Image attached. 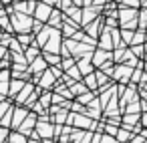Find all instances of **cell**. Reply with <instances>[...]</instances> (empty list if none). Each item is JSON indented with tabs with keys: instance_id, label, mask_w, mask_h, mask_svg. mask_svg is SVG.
I'll list each match as a JSON object with an SVG mask.
<instances>
[{
	"instance_id": "1",
	"label": "cell",
	"mask_w": 147,
	"mask_h": 143,
	"mask_svg": "<svg viewBox=\"0 0 147 143\" xmlns=\"http://www.w3.org/2000/svg\"><path fill=\"white\" fill-rule=\"evenodd\" d=\"M12 113H14V121H12V125L10 127H18V123H22L24 121V117H26V109H12Z\"/></svg>"
},
{
	"instance_id": "2",
	"label": "cell",
	"mask_w": 147,
	"mask_h": 143,
	"mask_svg": "<svg viewBox=\"0 0 147 143\" xmlns=\"http://www.w3.org/2000/svg\"><path fill=\"white\" fill-rule=\"evenodd\" d=\"M18 127H20V133H22V135H28V133H30V129L34 127V117L30 115V117H28L26 121H22Z\"/></svg>"
},
{
	"instance_id": "3",
	"label": "cell",
	"mask_w": 147,
	"mask_h": 143,
	"mask_svg": "<svg viewBox=\"0 0 147 143\" xmlns=\"http://www.w3.org/2000/svg\"><path fill=\"white\" fill-rule=\"evenodd\" d=\"M8 143H28V141H26V135H22L20 131H14L8 135Z\"/></svg>"
},
{
	"instance_id": "4",
	"label": "cell",
	"mask_w": 147,
	"mask_h": 143,
	"mask_svg": "<svg viewBox=\"0 0 147 143\" xmlns=\"http://www.w3.org/2000/svg\"><path fill=\"white\" fill-rule=\"evenodd\" d=\"M51 75H53V71H47V73L42 75V77H45V79H40V85H42V87H51V85L55 83V77H51Z\"/></svg>"
},
{
	"instance_id": "5",
	"label": "cell",
	"mask_w": 147,
	"mask_h": 143,
	"mask_svg": "<svg viewBox=\"0 0 147 143\" xmlns=\"http://www.w3.org/2000/svg\"><path fill=\"white\" fill-rule=\"evenodd\" d=\"M115 137H117V141H119V143H127V139H129V133H127L125 129H119Z\"/></svg>"
},
{
	"instance_id": "6",
	"label": "cell",
	"mask_w": 147,
	"mask_h": 143,
	"mask_svg": "<svg viewBox=\"0 0 147 143\" xmlns=\"http://www.w3.org/2000/svg\"><path fill=\"white\" fill-rule=\"evenodd\" d=\"M85 83H87L89 89H95V85H97V77H95V75H87V77H85Z\"/></svg>"
},
{
	"instance_id": "7",
	"label": "cell",
	"mask_w": 147,
	"mask_h": 143,
	"mask_svg": "<svg viewBox=\"0 0 147 143\" xmlns=\"http://www.w3.org/2000/svg\"><path fill=\"white\" fill-rule=\"evenodd\" d=\"M22 87H24V83H22V81H14V83H12V87H10L8 91H10L12 95H16V93H18V91H20Z\"/></svg>"
},
{
	"instance_id": "8",
	"label": "cell",
	"mask_w": 147,
	"mask_h": 143,
	"mask_svg": "<svg viewBox=\"0 0 147 143\" xmlns=\"http://www.w3.org/2000/svg\"><path fill=\"white\" fill-rule=\"evenodd\" d=\"M0 143H8V129L0 127Z\"/></svg>"
},
{
	"instance_id": "9",
	"label": "cell",
	"mask_w": 147,
	"mask_h": 143,
	"mask_svg": "<svg viewBox=\"0 0 147 143\" xmlns=\"http://www.w3.org/2000/svg\"><path fill=\"white\" fill-rule=\"evenodd\" d=\"M42 69H45L42 59H38V61H34V63H32V71H42Z\"/></svg>"
},
{
	"instance_id": "10",
	"label": "cell",
	"mask_w": 147,
	"mask_h": 143,
	"mask_svg": "<svg viewBox=\"0 0 147 143\" xmlns=\"http://www.w3.org/2000/svg\"><path fill=\"white\" fill-rule=\"evenodd\" d=\"M101 143H119V141L111 135H101Z\"/></svg>"
},
{
	"instance_id": "11",
	"label": "cell",
	"mask_w": 147,
	"mask_h": 143,
	"mask_svg": "<svg viewBox=\"0 0 147 143\" xmlns=\"http://www.w3.org/2000/svg\"><path fill=\"white\" fill-rule=\"evenodd\" d=\"M79 69H81L83 73H89V71H91V65H89L87 61H81V63H79Z\"/></svg>"
},
{
	"instance_id": "12",
	"label": "cell",
	"mask_w": 147,
	"mask_h": 143,
	"mask_svg": "<svg viewBox=\"0 0 147 143\" xmlns=\"http://www.w3.org/2000/svg\"><path fill=\"white\" fill-rule=\"evenodd\" d=\"M91 97H93V95L87 91L85 95H81V97H79V101H81V103H89V101H91Z\"/></svg>"
},
{
	"instance_id": "13",
	"label": "cell",
	"mask_w": 147,
	"mask_h": 143,
	"mask_svg": "<svg viewBox=\"0 0 147 143\" xmlns=\"http://www.w3.org/2000/svg\"><path fill=\"white\" fill-rule=\"evenodd\" d=\"M47 59H49V63H53V65H59V57H57V55H47Z\"/></svg>"
},
{
	"instance_id": "14",
	"label": "cell",
	"mask_w": 147,
	"mask_h": 143,
	"mask_svg": "<svg viewBox=\"0 0 147 143\" xmlns=\"http://www.w3.org/2000/svg\"><path fill=\"white\" fill-rule=\"evenodd\" d=\"M47 10H49L47 6H40V8H38V16H40V18H47Z\"/></svg>"
},
{
	"instance_id": "15",
	"label": "cell",
	"mask_w": 147,
	"mask_h": 143,
	"mask_svg": "<svg viewBox=\"0 0 147 143\" xmlns=\"http://www.w3.org/2000/svg\"><path fill=\"white\" fill-rule=\"evenodd\" d=\"M95 77H97V83H99V85H101V83H105V81H107V77H105V75H103V73H97V75H95Z\"/></svg>"
},
{
	"instance_id": "16",
	"label": "cell",
	"mask_w": 147,
	"mask_h": 143,
	"mask_svg": "<svg viewBox=\"0 0 147 143\" xmlns=\"http://www.w3.org/2000/svg\"><path fill=\"white\" fill-rule=\"evenodd\" d=\"M28 91H30V87H26V89L22 91V95H18V101H24V99H26V95H28Z\"/></svg>"
},
{
	"instance_id": "17",
	"label": "cell",
	"mask_w": 147,
	"mask_h": 143,
	"mask_svg": "<svg viewBox=\"0 0 147 143\" xmlns=\"http://www.w3.org/2000/svg\"><path fill=\"white\" fill-rule=\"evenodd\" d=\"M6 111H8V105H6V103H4V105H0V117H2Z\"/></svg>"
},
{
	"instance_id": "18",
	"label": "cell",
	"mask_w": 147,
	"mask_h": 143,
	"mask_svg": "<svg viewBox=\"0 0 147 143\" xmlns=\"http://www.w3.org/2000/svg\"><path fill=\"white\" fill-rule=\"evenodd\" d=\"M49 101H51V95H45L42 97V105H49Z\"/></svg>"
},
{
	"instance_id": "19",
	"label": "cell",
	"mask_w": 147,
	"mask_h": 143,
	"mask_svg": "<svg viewBox=\"0 0 147 143\" xmlns=\"http://www.w3.org/2000/svg\"><path fill=\"white\" fill-rule=\"evenodd\" d=\"M141 123H143V125H145V127H147V111H145V113H143V117H141Z\"/></svg>"
},
{
	"instance_id": "20",
	"label": "cell",
	"mask_w": 147,
	"mask_h": 143,
	"mask_svg": "<svg viewBox=\"0 0 147 143\" xmlns=\"http://www.w3.org/2000/svg\"><path fill=\"white\" fill-rule=\"evenodd\" d=\"M71 65H73V61H71V59H67V61L63 63V67H71Z\"/></svg>"
},
{
	"instance_id": "21",
	"label": "cell",
	"mask_w": 147,
	"mask_h": 143,
	"mask_svg": "<svg viewBox=\"0 0 147 143\" xmlns=\"http://www.w3.org/2000/svg\"><path fill=\"white\" fill-rule=\"evenodd\" d=\"M28 143H40V141H36V139H34V141H28Z\"/></svg>"
},
{
	"instance_id": "22",
	"label": "cell",
	"mask_w": 147,
	"mask_h": 143,
	"mask_svg": "<svg viewBox=\"0 0 147 143\" xmlns=\"http://www.w3.org/2000/svg\"><path fill=\"white\" fill-rule=\"evenodd\" d=\"M143 143H147V141H143Z\"/></svg>"
}]
</instances>
